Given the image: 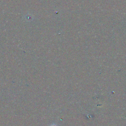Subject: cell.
<instances>
[{
  "label": "cell",
  "instance_id": "cell-1",
  "mask_svg": "<svg viewBox=\"0 0 126 126\" xmlns=\"http://www.w3.org/2000/svg\"><path fill=\"white\" fill-rule=\"evenodd\" d=\"M49 126H58L56 123H52Z\"/></svg>",
  "mask_w": 126,
  "mask_h": 126
}]
</instances>
